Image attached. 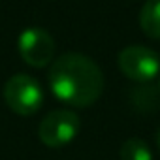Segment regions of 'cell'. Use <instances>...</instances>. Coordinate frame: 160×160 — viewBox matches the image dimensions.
Listing matches in <instances>:
<instances>
[{"mask_svg":"<svg viewBox=\"0 0 160 160\" xmlns=\"http://www.w3.org/2000/svg\"><path fill=\"white\" fill-rule=\"evenodd\" d=\"M47 83L57 100L72 108H89L102 96L106 79L91 57L68 51L51 62Z\"/></svg>","mask_w":160,"mask_h":160,"instance_id":"cell-1","label":"cell"},{"mask_svg":"<svg viewBox=\"0 0 160 160\" xmlns=\"http://www.w3.org/2000/svg\"><path fill=\"white\" fill-rule=\"evenodd\" d=\"M4 102L8 108L21 115L30 117L38 113L43 106V89L38 79L28 73H15L4 83Z\"/></svg>","mask_w":160,"mask_h":160,"instance_id":"cell-2","label":"cell"},{"mask_svg":"<svg viewBox=\"0 0 160 160\" xmlns=\"http://www.w3.org/2000/svg\"><path fill=\"white\" fill-rule=\"evenodd\" d=\"M119 70L136 83H149L160 73V57L145 45H128L117 57Z\"/></svg>","mask_w":160,"mask_h":160,"instance_id":"cell-3","label":"cell"},{"mask_svg":"<svg viewBox=\"0 0 160 160\" xmlns=\"http://www.w3.org/2000/svg\"><path fill=\"white\" fill-rule=\"evenodd\" d=\"M81 128V121H79L77 113L70 109H55L47 113L38 128V138L45 147H64L72 143Z\"/></svg>","mask_w":160,"mask_h":160,"instance_id":"cell-4","label":"cell"},{"mask_svg":"<svg viewBox=\"0 0 160 160\" xmlns=\"http://www.w3.org/2000/svg\"><path fill=\"white\" fill-rule=\"evenodd\" d=\"M17 51L28 66L45 68L55 58V40L47 30L32 27L21 32L17 40Z\"/></svg>","mask_w":160,"mask_h":160,"instance_id":"cell-5","label":"cell"},{"mask_svg":"<svg viewBox=\"0 0 160 160\" xmlns=\"http://www.w3.org/2000/svg\"><path fill=\"white\" fill-rule=\"evenodd\" d=\"M139 27L145 36L160 40V0H147L139 10Z\"/></svg>","mask_w":160,"mask_h":160,"instance_id":"cell-6","label":"cell"},{"mask_svg":"<svg viewBox=\"0 0 160 160\" xmlns=\"http://www.w3.org/2000/svg\"><path fill=\"white\" fill-rule=\"evenodd\" d=\"M119 156L121 160H152L151 147L147 145V141L139 138L126 139L119 149Z\"/></svg>","mask_w":160,"mask_h":160,"instance_id":"cell-7","label":"cell"},{"mask_svg":"<svg viewBox=\"0 0 160 160\" xmlns=\"http://www.w3.org/2000/svg\"><path fill=\"white\" fill-rule=\"evenodd\" d=\"M156 143H158V149H160V130H158V134H156Z\"/></svg>","mask_w":160,"mask_h":160,"instance_id":"cell-8","label":"cell"}]
</instances>
